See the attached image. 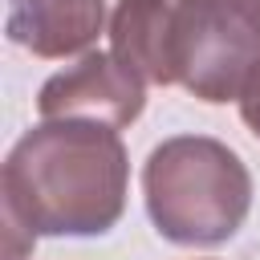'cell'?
Returning a JSON list of instances; mask_svg holds the SVG:
<instances>
[{
    "instance_id": "6da1fadb",
    "label": "cell",
    "mask_w": 260,
    "mask_h": 260,
    "mask_svg": "<svg viewBox=\"0 0 260 260\" xmlns=\"http://www.w3.org/2000/svg\"><path fill=\"white\" fill-rule=\"evenodd\" d=\"M130 195V154L114 126L41 118L0 167L4 219L32 236H106Z\"/></svg>"
},
{
    "instance_id": "3957f363",
    "label": "cell",
    "mask_w": 260,
    "mask_h": 260,
    "mask_svg": "<svg viewBox=\"0 0 260 260\" xmlns=\"http://www.w3.org/2000/svg\"><path fill=\"white\" fill-rule=\"evenodd\" d=\"M175 85L207 106L260 85V24L232 0H175Z\"/></svg>"
},
{
    "instance_id": "277c9868",
    "label": "cell",
    "mask_w": 260,
    "mask_h": 260,
    "mask_svg": "<svg viewBox=\"0 0 260 260\" xmlns=\"http://www.w3.org/2000/svg\"><path fill=\"white\" fill-rule=\"evenodd\" d=\"M146 110V81L130 73L114 53L89 49L61 73H53L37 93L41 118H81L126 130Z\"/></svg>"
},
{
    "instance_id": "8992f818",
    "label": "cell",
    "mask_w": 260,
    "mask_h": 260,
    "mask_svg": "<svg viewBox=\"0 0 260 260\" xmlns=\"http://www.w3.org/2000/svg\"><path fill=\"white\" fill-rule=\"evenodd\" d=\"M110 53L146 85H175V0H118Z\"/></svg>"
},
{
    "instance_id": "7a4b0ae2",
    "label": "cell",
    "mask_w": 260,
    "mask_h": 260,
    "mask_svg": "<svg viewBox=\"0 0 260 260\" xmlns=\"http://www.w3.org/2000/svg\"><path fill=\"white\" fill-rule=\"evenodd\" d=\"M142 199L154 232L179 248L228 244L252 211L244 158L211 134L162 138L142 162Z\"/></svg>"
},
{
    "instance_id": "ba28073f",
    "label": "cell",
    "mask_w": 260,
    "mask_h": 260,
    "mask_svg": "<svg viewBox=\"0 0 260 260\" xmlns=\"http://www.w3.org/2000/svg\"><path fill=\"white\" fill-rule=\"evenodd\" d=\"M232 4H236V8L244 12V16H252V20L260 24V0H232Z\"/></svg>"
},
{
    "instance_id": "5b68a950",
    "label": "cell",
    "mask_w": 260,
    "mask_h": 260,
    "mask_svg": "<svg viewBox=\"0 0 260 260\" xmlns=\"http://www.w3.org/2000/svg\"><path fill=\"white\" fill-rule=\"evenodd\" d=\"M106 28V0H8L4 32L41 61L81 57Z\"/></svg>"
},
{
    "instance_id": "52a82bcc",
    "label": "cell",
    "mask_w": 260,
    "mask_h": 260,
    "mask_svg": "<svg viewBox=\"0 0 260 260\" xmlns=\"http://www.w3.org/2000/svg\"><path fill=\"white\" fill-rule=\"evenodd\" d=\"M240 118H244V126H248V130L260 138V85H256V89H252V93L240 102Z\"/></svg>"
}]
</instances>
